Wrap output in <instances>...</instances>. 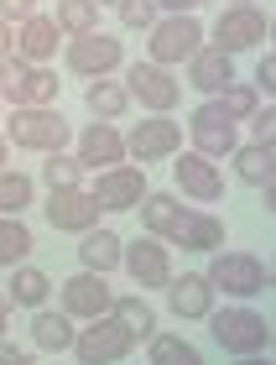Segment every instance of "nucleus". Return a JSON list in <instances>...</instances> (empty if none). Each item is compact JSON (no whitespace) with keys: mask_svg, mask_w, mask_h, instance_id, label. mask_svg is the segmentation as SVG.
Returning <instances> with one entry per match:
<instances>
[{"mask_svg":"<svg viewBox=\"0 0 276 365\" xmlns=\"http://www.w3.org/2000/svg\"><path fill=\"white\" fill-rule=\"evenodd\" d=\"M208 287L224 292V297H235V303H255L261 292H271V267H266V256H255V251H219L208 256Z\"/></svg>","mask_w":276,"mask_h":365,"instance_id":"nucleus-1","label":"nucleus"},{"mask_svg":"<svg viewBox=\"0 0 276 365\" xmlns=\"http://www.w3.org/2000/svg\"><path fill=\"white\" fill-rule=\"evenodd\" d=\"M208 334L219 339V350L230 355H266L271 344V319L250 303H230V308H208Z\"/></svg>","mask_w":276,"mask_h":365,"instance_id":"nucleus-2","label":"nucleus"},{"mask_svg":"<svg viewBox=\"0 0 276 365\" xmlns=\"http://www.w3.org/2000/svg\"><path fill=\"white\" fill-rule=\"evenodd\" d=\"M6 141L47 157V152H63V146L73 141V125L63 120L53 105H16L11 110V125H6Z\"/></svg>","mask_w":276,"mask_h":365,"instance_id":"nucleus-3","label":"nucleus"},{"mask_svg":"<svg viewBox=\"0 0 276 365\" xmlns=\"http://www.w3.org/2000/svg\"><path fill=\"white\" fill-rule=\"evenodd\" d=\"M146 31H152V42H146L152 53H146V58L161 63V68H177V63H188L203 47V21L193 11H161Z\"/></svg>","mask_w":276,"mask_h":365,"instance_id":"nucleus-4","label":"nucleus"},{"mask_svg":"<svg viewBox=\"0 0 276 365\" xmlns=\"http://www.w3.org/2000/svg\"><path fill=\"white\" fill-rule=\"evenodd\" d=\"M73 360L78 365H115L136 350V334L125 329L115 313H100V319H84V329H73Z\"/></svg>","mask_w":276,"mask_h":365,"instance_id":"nucleus-5","label":"nucleus"},{"mask_svg":"<svg viewBox=\"0 0 276 365\" xmlns=\"http://www.w3.org/2000/svg\"><path fill=\"white\" fill-rule=\"evenodd\" d=\"M125 94H131V105H146V115H172L177 99H183V78H177L172 68H161V63L141 58L125 68Z\"/></svg>","mask_w":276,"mask_h":365,"instance_id":"nucleus-6","label":"nucleus"},{"mask_svg":"<svg viewBox=\"0 0 276 365\" xmlns=\"http://www.w3.org/2000/svg\"><path fill=\"white\" fill-rule=\"evenodd\" d=\"M208 47H219V53H255L266 37H271V16H266V6H224L219 16H214V31H208Z\"/></svg>","mask_w":276,"mask_h":365,"instance_id":"nucleus-7","label":"nucleus"},{"mask_svg":"<svg viewBox=\"0 0 276 365\" xmlns=\"http://www.w3.org/2000/svg\"><path fill=\"white\" fill-rule=\"evenodd\" d=\"M183 136H193V152L198 157L219 162L240 146V120H230V115L219 110V99H203V105L193 110V120L183 125Z\"/></svg>","mask_w":276,"mask_h":365,"instance_id":"nucleus-8","label":"nucleus"},{"mask_svg":"<svg viewBox=\"0 0 276 365\" xmlns=\"http://www.w3.org/2000/svg\"><path fill=\"white\" fill-rule=\"evenodd\" d=\"M105 220L100 198H94L84 182H73V188H47V225L63 230V235H84Z\"/></svg>","mask_w":276,"mask_h":365,"instance_id":"nucleus-9","label":"nucleus"},{"mask_svg":"<svg viewBox=\"0 0 276 365\" xmlns=\"http://www.w3.org/2000/svg\"><path fill=\"white\" fill-rule=\"evenodd\" d=\"M125 63V42H115L110 31H78V37L68 42V73L78 78H105V73H115Z\"/></svg>","mask_w":276,"mask_h":365,"instance_id":"nucleus-10","label":"nucleus"},{"mask_svg":"<svg viewBox=\"0 0 276 365\" xmlns=\"http://www.w3.org/2000/svg\"><path fill=\"white\" fill-rule=\"evenodd\" d=\"M177 152H183V125L172 115H146L125 136V157L131 162H161V157H177Z\"/></svg>","mask_w":276,"mask_h":365,"instance_id":"nucleus-11","label":"nucleus"},{"mask_svg":"<svg viewBox=\"0 0 276 365\" xmlns=\"http://www.w3.org/2000/svg\"><path fill=\"white\" fill-rule=\"evenodd\" d=\"M58 292V303H63V313H68V319H100V313H110V303H115V292H110V282L100 277V272H84L78 267L68 282H63V287H53Z\"/></svg>","mask_w":276,"mask_h":365,"instance_id":"nucleus-12","label":"nucleus"},{"mask_svg":"<svg viewBox=\"0 0 276 365\" xmlns=\"http://www.w3.org/2000/svg\"><path fill=\"white\" fill-rule=\"evenodd\" d=\"M172 178H177V193L193 198V204H219L224 198V173L198 152H177L172 157Z\"/></svg>","mask_w":276,"mask_h":365,"instance_id":"nucleus-13","label":"nucleus"},{"mask_svg":"<svg viewBox=\"0 0 276 365\" xmlns=\"http://www.w3.org/2000/svg\"><path fill=\"white\" fill-rule=\"evenodd\" d=\"M120 267L131 272L141 287H167V282H172V251H167V240L141 235L131 245H120Z\"/></svg>","mask_w":276,"mask_h":365,"instance_id":"nucleus-14","label":"nucleus"},{"mask_svg":"<svg viewBox=\"0 0 276 365\" xmlns=\"http://www.w3.org/2000/svg\"><path fill=\"white\" fill-rule=\"evenodd\" d=\"M167 245H172V251H208V256H214L224 245V220L208 214V209H188L183 204V214H177L172 230H167Z\"/></svg>","mask_w":276,"mask_h":365,"instance_id":"nucleus-15","label":"nucleus"},{"mask_svg":"<svg viewBox=\"0 0 276 365\" xmlns=\"http://www.w3.org/2000/svg\"><path fill=\"white\" fill-rule=\"evenodd\" d=\"M73 157L84 162V173H105V168H120L125 162V136L115 130V120H94L78 130L73 141Z\"/></svg>","mask_w":276,"mask_h":365,"instance_id":"nucleus-16","label":"nucleus"},{"mask_svg":"<svg viewBox=\"0 0 276 365\" xmlns=\"http://www.w3.org/2000/svg\"><path fill=\"white\" fill-rule=\"evenodd\" d=\"M94 198H100V209L105 214H125V209H136L141 204V193H146V173L141 168H105V173H94Z\"/></svg>","mask_w":276,"mask_h":365,"instance_id":"nucleus-17","label":"nucleus"},{"mask_svg":"<svg viewBox=\"0 0 276 365\" xmlns=\"http://www.w3.org/2000/svg\"><path fill=\"white\" fill-rule=\"evenodd\" d=\"M214 287H208L203 272H172L167 282V308L177 313V319H208V308H214Z\"/></svg>","mask_w":276,"mask_h":365,"instance_id":"nucleus-18","label":"nucleus"},{"mask_svg":"<svg viewBox=\"0 0 276 365\" xmlns=\"http://www.w3.org/2000/svg\"><path fill=\"white\" fill-rule=\"evenodd\" d=\"M63 47V31L53 16H42V11H31L21 26H16V58H26V63H47Z\"/></svg>","mask_w":276,"mask_h":365,"instance_id":"nucleus-19","label":"nucleus"},{"mask_svg":"<svg viewBox=\"0 0 276 365\" xmlns=\"http://www.w3.org/2000/svg\"><path fill=\"white\" fill-rule=\"evenodd\" d=\"M230 78H235V58H230V53H219V47H208V42H203L198 53L188 58V84L198 89L203 99H214L224 84H230Z\"/></svg>","mask_w":276,"mask_h":365,"instance_id":"nucleus-20","label":"nucleus"},{"mask_svg":"<svg viewBox=\"0 0 276 365\" xmlns=\"http://www.w3.org/2000/svg\"><path fill=\"white\" fill-rule=\"evenodd\" d=\"M120 235L115 230H105V225H94V230H84V235H78V267L84 272H100V277H110L120 267Z\"/></svg>","mask_w":276,"mask_h":365,"instance_id":"nucleus-21","label":"nucleus"},{"mask_svg":"<svg viewBox=\"0 0 276 365\" xmlns=\"http://www.w3.org/2000/svg\"><path fill=\"white\" fill-rule=\"evenodd\" d=\"M31 344L47 355H63L73 344V319L63 308H31Z\"/></svg>","mask_w":276,"mask_h":365,"instance_id":"nucleus-22","label":"nucleus"},{"mask_svg":"<svg viewBox=\"0 0 276 365\" xmlns=\"http://www.w3.org/2000/svg\"><path fill=\"white\" fill-rule=\"evenodd\" d=\"M235 173L245 188H271V178H276V146L271 141H250V146H235Z\"/></svg>","mask_w":276,"mask_h":365,"instance_id":"nucleus-23","label":"nucleus"},{"mask_svg":"<svg viewBox=\"0 0 276 365\" xmlns=\"http://www.w3.org/2000/svg\"><path fill=\"white\" fill-rule=\"evenodd\" d=\"M6 297H11V303L16 308H47V297H53V277H47L42 267H26V261H21V267H11V282H6Z\"/></svg>","mask_w":276,"mask_h":365,"instance_id":"nucleus-24","label":"nucleus"},{"mask_svg":"<svg viewBox=\"0 0 276 365\" xmlns=\"http://www.w3.org/2000/svg\"><path fill=\"white\" fill-rule=\"evenodd\" d=\"M84 110L94 115V120H120V115L131 110V94H125V84H115V73L89 78V89H84Z\"/></svg>","mask_w":276,"mask_h":365,"instance_id":"nucleus-25","label":"nucleus"},{"mask_svg":"<svg viewBox=\"0 0 276 365\" xmlns=\"http://www.w3.org/2000/svg\"><path fill=\"white\" fill-rule=\"evenodd\" d=\"M136 214H141V230H146V235L167 240L172 220L183 214V198H177V193H152V188H146V193H141V204H136Z\"/></svg>","mask_w":276,"mask_h":365,"instance_id":"nucleus-26","label":"nucleus"},{"mask_svg":"<svg viewBox=\"0 0 276 365\" xmlns=\"http://www.w3.org/2000/svg\"><path fill=\"white\" fill-rule=\"evenodd\" d=\"M58 89H63V78H58L53 68H47V63H31L11 105H53V99H58Z\"/></svg>","mask_w":276,"mask_h":365,"instance_id":"nucleus-27","label":"nucleus"},{"mask_svg":"<svg viewBox=\"0 0 276 365\" xmlns=\"http://www.w3.org/2000/svg\"><path fill=\"white\" fill-rule=\"evenodd\" d=\"M146 355H152V365H203V355L183 334H161V329L146 339Z\"/></svg>","mask_w":276,"mask_h":365,"instance_id":"nucleus-28","label":"nucleus"},{"mask_svg":"<svg viewBox=\"0 0 276 365\" xmlns=\"http://www.w3.org/2000/svg\"><path fill=\"white\" fill-rule=\"evenodd\" d=\"M31 256V230L21 225V214H0V267H21Z\"/></svg>","mask_w":276,"mask_h":365,"instance_id":"nucleus-29","label":"nucleus"},{"mask_svg":"<svg viewBox=\"0 0 276 365\" xmlns=\"http://www.w3.org/2000/svg\"><path fill=\"white\" fill-rule=\"evenodd\" d=\"M110 313H115V319L131 329L136 339H152L156 334V313H152V303H146V297H115V303H110Z\"/></svg>","mask_w":276,"mask_h":365,"instance_id":"nucleus-30","label":"nucleus"},{"mask_svg":"<svg viewBox=\"0 0 276 365\" xmlns=\"http://www.w3.org/2000/svg\"><path fill=\"white\" fill-rule=\"evenodd\" d=\"M53 21H58L63 37H78V31H94V26H100V6H94V0H58Z\"/></svg>","mask_w":276,"mask_h":365,"instance_id":"nucleus-31","label":"nucleus"},{"mask_svg":"<svg viewBox=\"0 0 276 365\" xmlns=\"http://www.w3.org/2000/svg\"><path fill=\"white\" fill-rule=\"evenodd\" d=\"M31 198H37V182L16 168H0V214H21L31 209Z\"/></svg>","mask_w":276,"mask_h":365,"instance_id":"nucleus-32","label":"nucleus"},{"mask_svg":"<svg viewBox=\"0 0 276 365\" xmlns=\"http://www.w3.org/2000/svg\"><path fill=\"white\" fill-rule=\"evenodd\" d=\"M42 182H47V188H73V182H84V162L68 157V146H63V152H47Z\"/></svg>","mask_w":276,"mask_h":365,"instance_id":"nucleus-33","label":"nucleus"},{"mask_svg":"<svg viewBox=\"0 0 276 365\" xmlns=\"http://www.w3.org/2000/svg\"><path fill=\"white\" fill-rule=\"evenodd\" d=\"M214 99H219V110L230 115V120H245V115H250L255 105H261V94H255L250 84H240V78H230V84H224Z\"/></svg>","mask_w":276,"mask_h":365,"instance_id":"nucleus-34","label":"nucleus"},{"mask_svg":"<svg viewBox=\"0 0 276 365\" xmlns=\"http://www.w3.org/2000/svg\"><path fill=\"white\" fill-rule=\"evenodd\" d=\"M115 16H120L125 31H146L161 11H156V0H115Z\"/></svg>","mask_w":276,"mask_h":365,"instance_id":"nucleus-35","label":"nucleus"},{"mask_svg":"<svg viewBox=\"0 0 276 365\" xmlns=\"http://www.w3.org/2000/svg\"><path fill=\"white\" fill-rule=\"evenodd\" d=\"M26 68H31V63L26 58H0V94H6V99H16V89H21V78H26Z\"/></svg>","mask_w":276,"mask_h":365,"instance_id":"nucleus-36","label":"nucleus"},{"mask_svg":"<svg viewBox=\"0 0 276 365\" xmlns=\"http://www.w3.org/2000/svg\"><path fill=\"white\" fill-rule=\"evenodd\" d=\"M245 120H250V136H255V141H271V136H276V110L266 105V99L245 115Z\"/></svg>","mask_w":276,"mask_h":365,"instance_id":"nucleus-37","label":"nucleus"},{"mask_svg":"<svg viewBox=\"0 0 276 365\" xmlns=\"http://www.w3.org/2000/svg\"><path fill=\"white\" fill-rule=\"evenodd\" d=\"M261 99H271V89H276V63H271V53H261V63H255V84H250Z\"/></svg>","mask_w":276,"mask_h":365,"instance_id":"nucleus-38","label":"nucleus"},{"mask_svg":"<svg viewBox=\"0 0 276 365\" xmlns=\"http://www.w3.org/2000/svg\"><path fill=\"white\" fill-rule=\"evenodd\" d=\"M31 11H37L31 0H0V21H11V26H21Z\"/></svg>","mask_w":276,"mask_h":365,"instance_id":"nucleus-39","label":"nucleus"},{"mask_svg":"<svg viewBox=\"0 0 276 365\" xmlns=\"http://www.w3.org/2000/svg\"><path fill=\"white\" fill-rule=\"evenodd\" d=\"M0 365H26V350H16L11 339H0Z\"/></svg>","mask_w":276,"mask_h":365,"instance_id":"nucleus-40","label":"nucleus"},{"mask_svg":"<svg viewBox=\"0 0 276 365\" xmlns=\"http://www.w3.org/2000/svg\"><path fill=\"white\" fill-rule=\"evenodd\" d=\"M11 53H16V26L0 21V58H11Z\"/></svg>","mask_w":276,"mask_h":365,"instance_id":"nucleus-41","label":"nucleus"},{"mask_svg":"<svg viewBox=\"0 0 276 365\" xmlns=\"http://www.w3.org/2000/svg\"><path fill=\"white\" fill-rule=\"evenodd\" d=\"M203 0H156V11H198Z\"/></svg>","mask_w":276,"mask_h":365,"instance_id":"nucleus-42","label":"nucleus"},{"mask_svg":"<svg viewBox=\"0 0 276 365\" xmlns=\"http://www.w3.org/2000/svg\"><path fill=\"white\" fill-rule=\"evenodd\" d=\"M6 334H11V297L0 292V339H6Z\"/></svg>","mask_w":276,"mask_h":365,"instance_id":"nucleus-43","label":"nucleus"},{"mask_svg":"<svg viewBox=\"0 0 276 365\" xmlns=\"http://www.w3.org/2000/svg\"><path fill=\"white\" fill-rule=\"evenodd\" d=\"M230 365H271V360H266V355H235Z\"/></svg>","mask_w":276,"mask_h":365,"instance_id":"nucleus-44","label":"nucleus"},{"mask_svg":"<svg viewBox=\"0 0 276 365\" xmlns=\"http://www.w3.org/2000/svg\"><path fill=\"white\" fill-rule=\"evenodd\" d=\"M6 157H11V141H6V130H0V168H6Z\"/></svg>","mask_w":276,"mask_h":365,"instance_id":"nucleus-45","label":"nucleus"},{"mask_svg":"<svg viewBox=\"0 0 276 365\" xmlns=\"http://www.w3.org/2000/svg\"><path fill=\"white\" fill-rule=\"evenodd\" d=\"M230 6H261V0H230Z\"/></svg>","mask_w":276,"mask_h":365,"instance_id":"nucleus-46","label":"nucleus"},{"mask_svg":"<svg viewBox=\"0 0 276 365\" xmlns=\"http://www.w3.org/2000/svg\"><path fill=\"white\" fill-rule=\"evenodd\" d=\"M94 6H115V0H94Z\"/></svg>","mask_w":276,"mask_h":365,"instance_id":"nucleus-47","label":"nucleus"},{"mask_svg":"<svg viewBox=\"0 0 276 365\" xmlns=\"http://www.w3.org/2000/svg\"><path fill=\"white\" fill-rule=\"evenodd\" d=\"M0 99H6V94H0Z\"/></svg>","mask_w":276,"mask_h":365,"instance_id":"nucleus-48","label":"nucleus"}]
</instances>
